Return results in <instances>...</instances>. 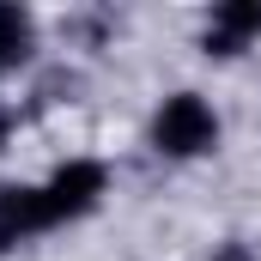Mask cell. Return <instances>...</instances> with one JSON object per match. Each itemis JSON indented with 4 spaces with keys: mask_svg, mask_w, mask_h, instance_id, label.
<instances>
[{
    "mask_svg": "<svg viewBox=\"0 0 261 261\" xmlns=\"http://www.w3.org/2000/svg\"><path fill=\"white\" fill-rule=\"evenodd\" d=\"M152 140H158V152H170V158H200V152L219 146V116L200 103L195 91H176V97H164V110H158V122H152Z\"/></svg>",
    "mask_w": 261,
    "mask_h": 261,
    "instance_id": "6da1fadb",
    "label": "cell"
},
{
    "mask_svg": "<svg viewBox=\"0 0 261 261\" xmlns=\"http://www.w3.org/2000/svg\"><path fill=\"white\" fill-rule=\"evenodd\" d=\"M103 164H91V158H73L61 164L43 189H37V219H43V231L49 225H67V219H85L97 200H103Z\"/></svg>",
    "mask_w": 261,
    "mask_h": 261,
    "instance_id": "7a4b0ae2",
    "label": "cell"
},
{
    "mask_svg": "<svg viewBox=\"0 0 261 261\" xmlns=\"http://www.w3.org/2000/svg\"><path fill=\"white\" fill-rule=\"evenodd\" d=\"M261 37V0H225L213 6V24H206V49L213 55H237Z\"/></svg>",
    "mask_w": 261,
    "mask_h": 261,
    "instance_id": "3957f363",
    "label": "cell"
},
{
    "mask_svg": "<svg viewBox=\"0 0 261 261\" xmlns=\"http://www.w3.org/2000/svg\"><path fill=\"white\" fill-rule=\"evenodd\" d=\"M43 219H37V189H18V182H0V255L24 237H37Z\"/></svg>",
    "mask_w": 261,
    "mask_h": 261,
    "instance_id": "277c9868",
    "label": "cell"
},
{
    "mask_svg": "<svg viewBox=\"0 0 261 261\" xmlns=\"http://www.w3.org/2000/svg\"><path fill=\"white\" fill-rule=\"evenodd\" d=\"M31 49H37V24H31V12L0 0V73H18V67L31 61Z\"/></svg>",
    "mask_w": 261,
    "mask_h": 261,
    "instance_id": "5b68a950",
    "label": "cell"
},
{
    "mask_svg": "<svg viewBox=\"0 0 261 261\" xmlns=\"http://www.w3.org/2000/svg\"><path fill=\"white\" fill-rule=\"evenodd\" d=\"M6 134H12V110L0 103V146H6Z\"/></svg>",
    "mask_w": 261,
    "mask_h": 261,
    "instance_id": "8992f818",
    "label": "cell"
},
{
    "mask_svg": "<svg viewBox=\"0 0 261 261\" xmlns=\"http://www.w3.org/2000/svg\"><path fill=\"white\" fill-rule=\"evenodd\" d=\"M213 261H249V255H243V249H219Z\"/></svg>",
    "mask_w": 261,
    "mask_h": 261,
    "instance_id": "52a82bcc",
    "label": "cell"
}]
</instances>
